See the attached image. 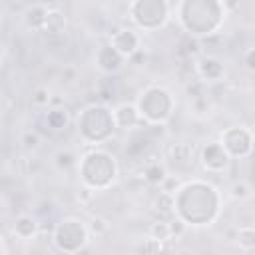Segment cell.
<instances>
[{
  "label": "cell",
  "mask_w": 255,
  "mask_h": 255,
  "mask_svg": "<svg viewBox=\"0 0 255 255\" xmlns=\"http://www.w3.org/2000/svg\"><path fill=\"white\" fill-rule=\"evenodd\" d=\"M221 211L219 189L203 179H191L181 183L173 193V213L187 227L211 225Z\"/></svg>",
  "instance_id": "6da1fadb"
},
{
  "label": "cell",
  "mask_w": 255,
  "mask_h": 255,
  "mask_svg": "<svg viewBox=\"0 0 255 255\" xmlns=\"http://www.w3.org/2000/svg\"><path fill=\"white\" fill-rule=\"evenodd\" d=\"M173 10L183 32L195 40L215 34L225 22V2L217 0H181Z\"/></svg>",
  "instance_id": "7a4b0ae2"
},
{
  "label": "cell",
  "mask_w": 255,
  "mask_h": 255,
  "mask_svg": "<svg viewBox=\"0 0 255 255\" xmlns=\"http://www.w3.org/2000/svg\"><path fill=\"white\" fill-rule=\"evenodd\" d=\"M78 173L86 189L102 191L108 189L118 177V161L106 149H92L78 161Z\"/></svg>",
  "instance_id": "3957f363"
},
{
  "label": "cell",
  "mask_w": 255,
  "mask_h": 255,
  "mask_svg": "<svg viewBox=\"0 0 255 255\" xmlns=\"http://www.w3.org/2000/svg\"><path fill=\"white\" fill-rule=\"evenodd\" d=\"M76 128L82 141L90 145H100L114 135V129H116L114 114L104 104H90L78 114Z\"/></svg>",
  "instance_id": "277c9868"
},
{
  "label": "cell",
  "mask_w": 255,
  "mask_h": 255,
  "mask_svg": "<svg viewBox=\"0 0 255 255\" xmlns=\"http://www.w3.org/2000/svg\"><path fill=\"white\" fill-rule=\"evenodd\" d=\"M135 106L141 116V122H145L147 126H159L171 118L175 108V98L163 86H147L139 94Z\"/></svg>",
  "instance_id": "5b68a950"
},
{
  "label": "cell",
  "mask_w": 255,
  "mask_h": 255,
  "mask_svg": "<svg viewBox=\"0 0 255 255\" xmlns=\"http://www.w3.org/2000/svg\"><path fill=\"white\" fill-rule=\"evenodd\" d=\"M171 8L173 6L165 0H135L128 4V14L135 28L155 32L167 24Z\"/></svg>",
  "instance_id": "8992f818"
},
{
  "label": "cell",
  "mask_w": 255,
  "mask_h": 255,
  "mask_svg": "<svg viewBox=\"0 0 255 255\" xmlns=\"http://www.w3.org/2000/svg\"><path fill=\"white\" fill-rule=\"evenodd\" d=\"M90 237V227L86 225V221L78 219V217H64L54 225V233H52V241L58 247V251L66 253V255H76L80 249H84V245L88 243Z\"/></svg>",
  "instance_id": "52a82bcc"
},
{
  "label": "cell",
  "mask_w": 255,
  "mask_h": 255,
  "mask_svg": "<svg viewBox=\"0 0 255 255\" xmlns=\"http://www.w3.org/2000/svg\"><path fill=\"white\" fill-rule=\"evenodd\" d=\"M219 143L223 145L229 157H247L249 153H253L255 135L245 126H233L221 133Z\"/></svg>",
  "instance_id": "ba28073f"
},
{
  "label": "cell",
  "mask_w": 255,
  "mask_h": 255,
  "mask_svg": "<svg viewBox=\"0 0 255 255\" xmlns=\"http://www.w3.org/2000/svg\"><path fill=\"white\" fill-rule=\"evenodd\" d=\"M199 161L203 165V169L211 171V173H219L223 169H227L231 157L227 155V151L223 149V145L219 141H209L201 147L199 151Z\"/></svg>",
  "instance_id": "9c48e42d"
},
{
  "label": "cell",
  "mask_w": 255,
  "mask_h": 255,
  "mask_svg": "<svg viewBox=\"0 0 255 255\" xmlns=\"http://www.w3.org/2000/svg\"><path fill=\"white\" fill-rule=\"evenodd\" d=\"M110 44L126 58V60H129L131 56H135L141 48V38H139V34H137V30L135 28H120V30H116L114 34H112V38H110Z\"/></svg>",
  "instance_id": "30bf717a"
},
{
  "label": "cell",
  "mask_w": 255,
  "mask_h": 255,
  "mask_svg": "<svg viewBox=\"0 0 255 255\" xmlns=\"http://www.w3.org/2000/svg\"><path fill=\"white\" fill-rule=\"evenodd\" d=\"M94 62H96V66H98L100 72H104V74H116V72H120L124 68L126 58L108 42V44H104V46H100L96 50Z\"/></svg>",
  "instance_id": "8fae6325"
},
{
  "label": "cell",
  "mask_w": 255,
  "mask_h": 255,
  "mask_svg": "<svg viewBox=\"0 0 255 255\" xmlns=\"http://www.w3.org/2000/svg\"><path fill=\"white\" fill-rule=\"evenodd\" d=\"M112 114H114V122H116V128H120V129H126V131H129V129L137 128L139 124H143L135 104H128V102H124V104H118V106L112 110Z\"/></svg>",
  "instance_id": "7c38bea8"
},
{
  "label": "cell",
  "mask_w": 255,
  "mask_h": 255,
  "mask_svg": "<svg viewBox=\"0 0 255 255\" xmlns=\"http://www.w3.org/2000/svg\"><path fill=\"white\" fill-rule=\"evenodd\" d=\"M195 72L203 82H217L223 78L225 68L215 56H199L195 60Z\"/></svg>",
  "instance_id": "4fadbf2b"
},
{
  "label": "cell",
  "mask_w": 255,
  "mask_h": 255,
  "mask_svg": "<svg viewBox=\"0 0 255 255\" xmlns=\"http://www.w3.org/2000/svg\"><path fill=\"white\" fill-rule=\"evenodd\" d=\"M38 229H40V223H38V219H36L34 215H30V213H20V215H16V219H14V223H12V233H14V237H18V239H32V237L38 233Z\"/></svg>",
  "instance_id": "5bb4252c"
},
{
  "label": "cell",
  "mask_w": 255,
  "mask_h": 255,
  "mask_svg": "<svg viewBox=\"0 0 255 255\" xmlns=\"http://www.w3.org/2000/svg\"><path fill=\"white\" fill-rule=\"evenodd\" d=\"M50 8L46 4H32L26 8L24 12V24L30 30H44L46 26V18H48Z\"/></svg>",
  "instance_id": "9a60e30c"
},
{
  "label": "cell",
  "mask_w": 255,
  "mask_h": 255,
  "mask_svg": "<svg viewBox=\"0 0 255 255\" xmlns=\"http://www.w3.org/2000/svg\"><path fill=\"white\" fill-rule=\"evenodd\" d=\"M165 177H167V171H165L163 163H159V161H151L143 167V179L151 185H161L165 181Z\"/></svg>",
  "instance_id": "2e32d148"
},
{
  "label": "cell",
  "mask_w": 255,
  "mask_h": 255,
  "mask_svg": "<svg viewBox=\"0 0 255 255\" xmlns=\"http://www.w3.org/2000/svg\"><path fill=\"white\" fill-rule=\"evenodd\" d=\"M64 28H66V16H64V12H60V10H56V8H50L48 18H46L44 32L60 34V32H64Z\"/></svg>",
  "instance_id": "e0dca14e"
},
{
  "label": "cell",
  "mask_w": 255,
  "mask_h": 255,
  "mask_svg": "<svg viewBox=\"0 0 255 255\" xmlns=\"http://www.w3.org/2000/svg\"><path fill=\"white\" fill-rule=\"evenodd\" d=\"M68 122H70V118H68L64 108H54V110L46 112V124L52 129H62V128L68 126Z\"/></svg>",
  "instance_id": "ac0fdd59"
},
{
  "label": "cell",
  "mask_w": 255,
  "mask_h": 255,
  "mask_svg": "<svg viewBox=\"0 0 255 255\" xmlns=\"http://www.w3.org/2000/svg\"><path fill=\"white\" fill-rule=\"evenodd\" d=\"M235 241H237V245H239L241 249H245V251L255 249V227H251V225L239 227V229H237V235H235Z\"/></svg>",
  "instance_id": "d6986e66"
},
{
  "label": "cell",
  "mask_w": 255,
  "mask_h": 255,
  "mask_svg": "<svg viewBox=\"0 0 255 255\" xmlns=\"http://www.w3.org/2000/svg\"><path fill=\"white\" fill-rule=\"evenodd\" d=\"M191 155H193V149H191V145L189 143H175L173 147H171V159L175 161V163H181V165H189L193 159H191Z\"/></svg>",
  "instance_id": "ffe728a7"
},
{
  "label": "cell",
  "mask_w": 255,
  "mask_h": 255,
  "mask_svg": "<svg viewBox=\"0 0 255 255\" xmlns=\"http://www.w3.org/2000/svg\"><path fill=\"white\" fill-rule=\"evenodd\" d=\"M147 237L163 243L167 239H171V231H169V221H153L149 225V231H147Z\"/></svg>",
  "instance_id": "44dd1931"
},
{
  "label": "cell",
  "mask_w": 255,
  "mask_h": 255,
  "mask_svg": "<svg viewBox=\"0 0 255 255\" xmlns=\"http://www.w3.org/2000/svg\"><path fill=\"white\" fill-rule=\"evenodd\" d=\"M153 207L159 213H173V195L165 193V191H159V195L153 201Z\"/></svg>",
  "instance_id": "7402d4cb"
},
{
  "label": "cell",
  "mask_w": 255,
  "mask_h": 255,
  "mask_svg": "<svg viewBox=\"0 0 255 255\" xmlns=\"http://www.w3.org/2000/svg\"><path fill=\"white\" fill-rule=\"evenodd\" d=\"M54 161H56V165H58L60 169H68V167H72V165L78 163L76 155H74L70 149H60V151L54 155Z\"/></svg>",
  "instance_id": "603a6c76"
},
{
  "label": "cell",
  "mask_w": 255,
  "mask_h": 255,
  "mask_svg": "<svg viewBox=\"0 0 255 255\" xmlns=\"http://www.w3.org/2000/svg\"><path fill=\"white\" fill-rule=\"evenodd\" d=\"M229 195H231L233 199H237V201L247 199V197L251 195V187H249L247 181H233L231 187H229Z\"/></svg>",
  "instance_id": "cb8c5ba5"
},
{
  "label": "cell",
  "mask_w": 255,
  "mask_h": 255,
  "mask_svg": "<svg viewBox=\"0 0 255 255\" xmlns=\"http://www.w3.org/2000/svg\"><path fill=\"white\" fill-rule=\"evenodd\" d=\"M32 102H34L36 106H50V104H52V94H50V90L44 88V86L36 88V92H34V96H32Z\"/></svg>",
  "instance_id": "d4e9b609"
},
{
  "label": "cell",
  "mask_w": 255,
  "mask_h": 255,
  "mask_svg": "<svg viewBox=\"0 0 255 255\" xmlns=\"http://www.w3.org/2000/svg\"><path fill=\"white\" fill-rule=\"evenodd\" d=\"M159 249H161V243L155 241V239H151V237H147V239H143V243H141L139 255H157Z\"/></svg>",
  "instance_id": "484cf974"
},
{
  "label": "cell",
  "mask_w": 255,
  "mask_h": 255,
  "mask_svg": "<svg viewBox=\"0 0 255 255\" xmlns=\"http://www.w3.org/2000/svg\"><path fill=\"white\" fill-rule=\"evenodd\" d=\"M22 143H24L28 149H36V147L40 145V135H38V131H34V129L24 131V135H22Z\"/></svg>",
  "instance_id": "4316f807"
},
{
  "label": "cell",
  "mask_w": 255,
  "mask_h": 255,
  "mask_svg": "<svg viewBox=\"0 0 255 255\" xmlns=\"http://www.w3.org/2000/svg\"><path fill=\"white\" fill-rule=\"evenodd\" d=\"M159 187H161V191H165V193H171V195H173V193L181 187V183L175 179V175H167V177H165V181H163Z\"/></svg>",
  "instance_id": "83f0119b"
},
{
  "label": "cell",
  "mask_w": 255,
  "mask_h": 255,
  "mask_svg": "<svg viewBox=\"0 0 255 255\" xmlns=\"http://www.w3.org/2000/svg\"><path fill=\"white\" fill-rule=\"evenodd\" d=\"M187 229V225L181 221V219H177V217H173L171 221H169V231H171V239H175V237H179V235H183V231Z\"/></svg>",
  "instance_id": "f1b7e54d"
},
{
  "label": "cell",
  "mask_w": 255,
  "mask_h": 255,
  "mask_svg": "<svg viewBox=\"0 0 255 255\" xmlns=\"http://www.w3.org/2000/svg\"><path fill=\"white\" fill-rule=\"evenodd\" d=\"M88 227H90V233L102 235V233H104V231L108 229V223H106V221H104L102 217H96V219H94V221H92V223H90Z\"/></svg>",
  "instance_id": "f546056e"
},
{
  "label": "cell",
  "mask_w": 255,
  "mask_h": 255,
  "mask_svg": "<svg viewBox=\"0 0 255 255\" xmlns=\"http://www.w3.org/2000/svg\"><path fill=\"white\" fill-rule=\"evenodd\" d=\"M243 64L247 70L255 72V48H249L245 54H243Z\"/></svg>",
  "instance_id": "4dcf8cb0"
}]
</instances>
